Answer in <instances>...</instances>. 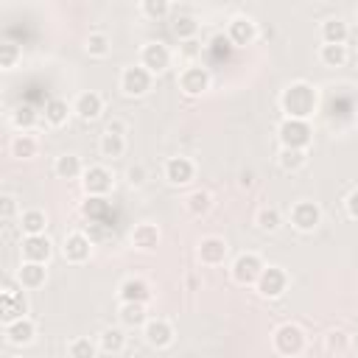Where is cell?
Segmentation results:
<instances>
[{"instance_id": "ee69618b", "label": "cell", "mask_w": 358, "mask_h": 358, "mask_svg": "<svg viewBox=\"0 0 358 358\" xmlns=\"http://www.w3.org/2000/svg\"><path fill=\"white\" fill-rule=\"evenodd\" d=\"M14 215H17V199L8 196V193L0 196V218H3V221H11Z\"/></svg>"}, {"instance_id": "1f68e13d", "label": "cell", "mask_w": 358, "mask_h": 358, "mask_svg": "<svg viewBox=\"0 0 358 358\" xmlns=\"http://www.w3.org/2000/svg\"><path fill=\"white\" fill-rule=\"evenodd\" d=\"M277 162H280L282 171L294 173V171H299V168L308 165V151H302V148H282L280 157H277Z\"/></svg>"}, {"instance_id": "7a4b0ae2", "label": "cell", "mask_w": 358, "mask_h": 358, "mask_svg": "<svg viewBox=\"0 0 358 358\" xmlns=\"http://www.w3.org/2000/svg\"><path fill=\"white\" fill-rule=\"evenodd\" d=\"M25 313H28V299H25L22 288H17V282L11 277H6L3 294H0V316H3V324H11V322L22 319Z\"/></svg>"}, {"instance_id": "d590c367", "label": "cell", "mask_w": 358, "mask_h": 358, "mask_svg": "<svg viewBox=\"0 0 358 358\" xmlns=\"http://www.w3.org/2000/svg\"><path fill=\"white\" fill-rule=\"evenodd\" d=\"M173 34H176L182 42L196 39V34H199V20L190 17V14H179V17L173 20Z\"/></svg>"}, {"instance_id": "5bb4252c", "label": "cell", "mask_w": 358, "mask_h": 358, "mask_svg": "<svg viewBox=\"0 0 358 358\" xmlns=\"http://www.w3.org/2000/svg\"><path fill=\"white\" fill-rule=\"evenodd\" d=\"M143 336H145V341L151 344V347H157V350H165V347H171L173 344V324L168 322V319H148L145 324H143Z\"/></svg>"}, {"instance_id": "f6af8a7d", "label": "cell", "mask_w": 358, "mask_h": 358, "mask_svg": "<svg viewBox=\"0 0 358 358\" xmlns=\"http://www.w3.org/2000/svg\"><path fill=\"white\" fill-rule=\"evenodd\" d=\"M126 176H129V185H131V187H140V185L145 182V168H143V165H131Z\"/></svg>"}, {"instance_id": "2e32d148", "label": "cell", "mask_w": 358, "mask_h": 358, "mask_svg": "<svg viewBox=\"0 0 358 358\" xmlns=\"http://www.w3.org/2000/svg\"><path fill=\"white\" fill-rule=\"evenodd\" d=\"M227 252H229V246H227V241L218 238V235L201 238V241H199V249H196V255H199V260H201L204 266H218V263H224Z\"/></svg>"}, {"instance_id": "4316f807", "label": "cell", "mask_w": 358, "mask_h": 358, "mask_svg": "<svg viewBox=\"0 0 358 358\" xmlns=\"http://www.w3.org/2000/svg\"><path fill=\"white\" fill-rule=\"evenodd\" d=\"M98 151L106 159H117L126 151V137L123 134H115V131H103L101 134V143H98Z\"/></svg>"}, {"instance_id": "52a82bcc", "label": "cell", "mask_w": 358, "mask_h": 358, "mask_svg": "<svg viewBox=\"0 0 358 358\" xmlns=\"http://www.w3.org/2000/svg\"><path fill=\"white\" fill-rule=\"evenodd\" d=\"M263 260H260V255H255V252H243V255H238L235 257V263H232V280L238 282V285H252V282H257V277L263 274Z\"/></svg>"}, {"instance_id": "ba28073f", "label": "cell", "mask_w": 358, "mask_h": 358, "mask_svg": "<svg viewBox=\"0 0 358 358\" xmlns=\"http://www.w3.org/2000/svg\"><path fill=\"white\" fill-rule=\"evenodd\" d=\"M255 285H257L260 296H266V299H277V296H282L285 288H288V274H285L280 266H266Z\"/></svg>"}, {"instance_id": "83f0119b", "label": "cell", "mask_w": 358, "mask_h": 358, "mask_svg": "<svg viewBox=\"0 0 358 358\" xmlns=\"http://www.w3.org/2000/svg\"><path fill=\"white\" fill-rule=\"evenodd\" d=\"M36 151H39V140H36L34 134H28V131L14 134V140H11V154H14L17 159H31V157H36Z\"/></svg>"}, {"instance_id": "681fc988", "label": "cell", "mask_w": 358, "mask_h": 358, "mask_svg": "<svg viewBox=\"0 0 358 358\" xmlns=\"http://www.w3.org/2000/svg\"><path fill=\"white\" fill-rule=\"evenodd\" d=\"M106 131H115V134H123V131H126V126H123V123H117V120H112V123L106 126Z\"/></svg>"}, {"instance_id": "9a60e30c", "label": "cell", "mask_w": 358, "mask_h": 358, "mask_svg": "<svg viewBox=\"0 0 358 358\" xmlns=\"http://www.w3.org/2000/svg\"><path fill=\"white\" fill-rule=\"evenodd\" d=\"M62 252H64V260H67V263H87L90 255H92V241H90L84 232H70V235L64 238Z\"/></svg>"}, {"instance_id": "f35d334b", "label": "cell", "mask_w": 358, "mask_h": 358, "mask_svg": "<svg viewBox=\"0 0 358 358\" xmlns=\"http://www.w3.org/2000/svg\"><path fill=\"white\" fill-rule=\"evenodd\" d=\"M280 224H282V215H280L277 207H260V210H257V227H260L263 232H277Z\"/></svg>"}, {"instance_id": "7c38bea8", "label": "cell", "mask_w": 358, "mask_h": 358, "mask_svg": "<svg viewBox=\"0 0 358 358\" xmlns=\"http://www.w3.org/2000/svg\"><path fill=\"white\" fill-rule=\"evenodd\" d=\"M291 224L299 229V232H313L319 224H322V210L316 201H296L291 207Z\"/></svg>"}, {"instance_id": "4fadbf2b", "label": "cell", "mask_w": 358, "mask_h": 358, "mask_svg": "<svg viewBox=\"0 0 358 358\" xmlns=\"http://www.w3.org/2000/svg\"><path fill=\"white\" fill-rule=\"evenodd\" d=\"M22 260L28 263H48L53 255V243L48 241V235H25L20 243Z\"/></svg>"}, {"instance_id": "ab89813d", "label": "cell", "mask_w": 358, "mask_h": 358, "mask_svg": "<svg viewBox=\"0 0 358 358\" xmlns=\"http://www.w3.org/2000/svg\"><path fill=\"white\" fill-rule=\"evenodd\" d=\"M140 11H143L148 20H162V17H168L171 3H168V0H143V3H140Z\"/></svg>"}, {"instance_id": "5b68a950", "label": "cell", "mask_w": 358, "mask_h": 358, "mask_svg": "<svg viewBox=\"0 0 358 358\" xmlns=\"http://www.w3.org/2000/svg\"><path fill=\"white\" fill-rule=\"evenodd\" d=\"M140 64H143L151 76L165 73V70L171 67V48H168L165 42H159V39L145 42L143 50H140Z\"/></svg>"}, {"instance_id": "6da1fadb", "label": "cell", "mask_w": 358, "mask_h": 358, "mask_svg": "<svg viewBox=\"0 0 358 358\" xmlns=\"http://www.w3.org/2000/svg\"><path fill=\"white\" fill-rule=\"evenodd\" d=\"M280 106H282L285 117L308 120V117L316 112V106H319V92H316V87L308 84V81H294L291 87L282 90Z\"/></svg>"}, {"instance_id": "d4e9b609", "label": "cell", "mask_w": 358, "mask_h": 358, "mask_svg": "<svg viewBox=\"0 0 358 358\" xmlns=\"http://www.w3.org/2000/svg\"><path fill=\"white\" fill-rule=\"evenodd\" d=\"M347 36H350V28H347V22L341 17H330V20L322 22V39H324V45H344Z\"/></svg>"}, {"instance_id": "44dd1931", "label": "cell", "mask_w": 358, "mask_h": 358, "mask_svg": "<svg viewBox=\"0 0 358 358\" xmlns=\"http://www.w3.org/2000/svg\"><path fill=\"white\" fill-rule=\"evenodd\" d=\"M34 336H36V324H34L28 316H22V319L6 324V338H8V344H14V347H25V344H31Z\"/></svg>"}, {"instance_id": "f546056e", "label": "cell", "mask_w": 358, "mask_h": 358, "mask_svg": "<svg viewBox=\"0 0 358 358\" xmlns=\"http://www.w3.org/2000/svg\"><path fill=\"white\" fill-rule=\"evenodd\" d=\"M120 322L126 327H143L148 322V313H145V305L143 302H123L120 305Z\"/></svg>"}, {"instance_id": "d6986e66", "label": "cell", "mask_w": 358, "mask_h": 358, "mask_svg": "<svg viewBox=\"0 0 358 358\" xmlns=\"http://www.w3.org/2000/svg\"><path fill=\"white\" fill-rule=\"evenodd\" d=\"M131 246H137L140 252H154L159 246V227L151 221H143L131 229Z\"/></svg>"}, {"instance_id": "8fae6325", "label": "cell", "mask_w": 358, "mask_h": 358, "mask_svg": "<svg viewBox=\"0 0 358 358\" xmlns=\"http://www.w3.org/2000/svg\"><path fill=\"white\" fill-rule=\"evenodd\" d=\"M81 185H84V193L87 196H106L112 190V171L103 168V165H90L81 176Z\"/></svg>"}, {"instance_id": "e0dca14e", "label": "cell", "mask_w": 358, "mask_h": 358, "mask_svg": "<svg viewBox=\"0 0 358 358\" xmlns=\"http://www.w3.org/2000/svg\"><path fill=\"white\" fill-rule=\"evenodd\" d=\"M196 176V165H193V159H187V157H171L168 162H165V179L171 182V185H187L190 179Z\"/></svg>"}, {"instance_id": "603a6c76", "label": "cell", "mask_w": 358, "mask_h": 358, "mask_svg": "<svg viewBox=\"0 0 358 358\" xmlns=\"http://www.w3.org/2000/svg\"><path fill=\"white\" fill-rule=\"evenodd\" d=\"M53 171H56L59 179H78V176H84L87 168H84L78 154H62V157H56Z\"/></svg>"}, {"instance_id": "b9f144b4", "label": "cell", "mask_w": 358, "mask_h": 358, "mask_svg": "<svg viewBox=\"0 0 358 358\" xmlns=\"http://www.w3.org/2000/svg\"><path fill=\"white\" fill-rule=\"evenodd\" d=\"M92 243H101V241H106L109 238V224H98V221H90L84 229H81Z\"/></svg>"}, {"instance_id": "c3c4849f", "label": "cell", "mask_w": 358, "mask_h": 358, "mask_svg": "<svg viewBox=\"0 0 358 358\" xmlns=\"http://www.w3.org/2000/svg\"><path fill=\"white\" fill-rule=\"evenodd\" d=\"M241 187H252V182H255V173L252 171H241Z\"/></svg>"}, {"instance_id": "f907efd6", "label": "cell", "mask_w": 358, "mask_h": 358, "mask_svg": "<svg viewBox=\"0 0 358 358\" xmlns=\"http://www.w3.org/2000/svg\"><path fill=\"white\" fill-rule=\"evenodd\" d=\"M355 126H358V106H355Z\"/></svg>"}, {"instance_id": "3957f363", "label": "cell", "mask_w": 358, "mask_h": 358, "mask_svg": "<svg viewBox=\"0 0 358 358\" xmlns=\"http://www.w3.org/2000/svg\"><path fill=\"white\" fill-rule=\"evenodd\" d=\"M277 134H280L282 148H302V151H305V148L310 145V140H313L310 123H308V120H294V117H285V120L280 123Z\"/></svg>"}, {"instance_id": "ffe728a7", "label": "cell", "mask_w": 358, "mask_h": 358, "mask_svg": "<svg viewBox=\"0 0 358 358\" xmlns=\"http://www.w3.org/2000/svg\"><path fill=\"white\" fill-rule=\"evenodd\" d=\"M73 112H76L81 120H95V117L103 112V98H101L98 92L87 90V92H81V95L76 98V103H73Z\"/></svg>"}, {"instance_id": "ac0fdd59", "label": "cell", "mask_w": 358, "mask_h": 358, "mask_svg": "<svg viewBox=\"0 0 358 358\" xmlns=\"http://www.w3.org/2000/svg\"><path fill=\"white\" fill-rule=\"evenodd\" d=\"M45 280H48V268H45V263H28V260H25V263L17 268V282H20V288H25V291H36V288H42Z\"/></svg>"}, {"instance_id": "30bf717a", "label": "cell", "mask_w": 358, "mask_h": 358, "mask_svg": "<svg viewBox=\"0 0 358 358\" xmlns=\"http://www.w3.org/2000/svg\"><path fill=\"white\" fill-rule=\"evenodd\" d=\"M179 90L190 98L201 95L204 90H210V70L207 67H199V64H190L179 73Z\"/></svg>"}, {"instance_id": "836d02e7", "label": "cell", "mask_w": 358, "mask_h": 358, "mask_svg": "<svg viewBox=\"0 0 358 358\" xmlns=\"http://www.w3.org/2000/svg\"><path fill=\"white\" fill-rule=\"evenodd\" d=\"M185 207H187V213L190 215H207L210 210H213V196L207 193V190H193L187 199H185Z\"/></svg>"}, {"instance_id": "74e56055", "label": "cell", "mask_w": 358, "mask_h": 358, "mask_svg": "<svg viewBox=\"0 0 358 358\" xmlns=\"http://www.w3.org/2000/svg\"><path fill=\"white\" fill-rule=\"evenodd\" d=\"M84 50H87L90 56H95V59H103V56L109 53V36L101 34V31H92V34L87 36V42H84Z\"/></svg>"}, {"instance_id": "cb8c5ba5", "label": "cell", "mask_w": 358, "mask_h": 358, "mask_svg": "<svg viewBox=\"0 0 358 358\" xmlns=\"http://www.w3.org/2000/svg\"><path fill=\"white\" fill-rule=\"evenodd\" d=\"M126 347V333L120 327H103L98 336V350L106 355H117Z\"/></svg>"}, {"instance_id": "4dcf8cb0", "label": "cell", "mask_w": 358, "mask_h": 358, "mask_svg": "<svg viewBox=\"0 0 358 358\" xmlns=\"http://www.w3.org/2000/svg\"><path fill=\"white\" fill-rule=\"evenodd\" d=\"M20 227L25 235H45V227H48V215L42 210H25L20 215Z\"/></svg>"}, {"instance_id": "484cf974", "label": "cell", "mask_w": 358, "mask_h": 358, "mask_svg": "<svg viewBox=\"0 0 358 358\" xmlns=\"http://www.w3.org/2000/svg\"><path fill=\"white\" fill-rule=\"evenodd\" d=\"M42 112H45V123L48 126H64L70 112H73V106H67V101H62V98H50Z\"/></svg>"}, {"instance_id": "816d5d0a", "label": "cell", "mask_w": 358, "mask_h": 358, "mask_svg": "<svg viewBox=\"0 0 358 358\" xmlns=\"http://www.w3.org/2000/svg\"><path fill=\"white\" fill-rule=\"evenodd\" d=\"M8 358H22V355H8Z\"/></svg>"}, {"instance_id": "9c48e42d", "label": "cell", "mask_w": 358, "mask_h": 358, "mask_svg": "<svg viewBox=\"0 0 358 358\" xmlns=\"http://www.w3.org/2000/svg\"><path fill=\"white\" fill-rule=\"evenodd\" d=\"M227 39H229L232 45H238V48L252 45V42L257 39V22H255L252 17H246V14L232 17L229 25H227Z\"/></svg>"}, {"instance_id": "8992f818", "label": "cell", "mask_w": 358, "mask_h": 358, "mask_svg": "<svg viewBox=\"0 0 358 358\" xmlns=\"http://www.w3.org/2000/svg\"><path fill=\"white\" fill-rule=\"evenodd\" d=\"M151 73L143 67V64H131V67H126L123 73H120V90H123V95H129V98H143L148 90H151Z\"/></svg>"}, {"instance_id": "7bdbcfd3", "label": "cell", "mask_w": 358, "mask_h": 358, "mask_svg": "<svg viewBox=\"0 0 358 358\" xmlns=\"http://www.w3.org/2000/svg\"><path fill=\"white\" fill-rule=\"evenodd\" d=\"M347 344H350V336L344 330H330L327 333V350L341 352V350H347Z\"/></svg>"}, {"instance_id": "e575fe53", "label": "cell", "mask_w": 358, "mask_h": 358, "mask_svg": "<svg viewBox=\"0 0 358 358\" xmlns=\"http://www.w3.org/2000/svg\"><path fill=\"white\" fill-rule=\"evenodd\" d=\"M347 56H350L347 45H322V50H319V59L324 67H341L347 62Z\"/></svg>"}, {"instance_id": "8d00e7d4", "label": "cell", "mask_w": 358, "mask_h": 358, "mask_svg": "<svg viewBox=\"0 0 358 358\" xmlns=\"http://www.w3.org/2000/svg\"><path fill=\"white\" fill-rule=\"evenodd\" d=\"M67 352H70V358H95L98 355V344L92 338H87V336H78V338L70 341Z\"/></svg>"}, {"instance_id": "f1b7e54d", "label": "cell", "mask_w": 358, "mask_h": 358, "mask_svg": "<svg viewBox=\"0 0 358 358\" xmlns=\"http://www.w3.org/2000/svg\"><path fill=\"white\" fill-rule=\"evenodd\" d=\"M81 213L90 218V221H98V224H109V201L101 199V196H87V201L81 204ZM112 227V224H109Z\"/></svg>"}, {"instance_id": "bcb514c9", "label": "cell", "mask_w": 358, "mask_h": 358, "mask_svg": "<svg viewBox=\"0 0 358 358\" xmlns=\"http://www.w3.org/2000/svg\"><path fill=\"white\" fill-rule=\"evenodd\" d=\"M179 50H182V56H187V59H193V56H196V53L201 50V45H199L196 39H187V42H182V48H179Z\"/></svg>"}, {"instance_id": "7dc6e473", "label": "cell", "mask_w": 358, "mask_h": 358, "mask_svg": "<svg viewBox=\"0 0 358 358\" xmlns=\"http://www.w3.org/2000/svg\"><path fill=\"white\" fill-rule=\"evenodd\" d=\"M347 213H350V218H355V221H358V187L347 196Z\"/></svg>"}, {"instance_id": "277c9868", "label": "cell", "mask_w": 358, "mask_h": 358, "mask_svg": "<svg viewBox=\"0 0 358 358\" xmlns=\"http://www.w3.org/2000/svg\"><path fill=\"white\" fill-rule=\"evenodd\" d=\"M271 338H274V350L280 355H299L305 350V330L299 324H294V322L280 324Z\"/></svg>"}, {"instance_id": "60d3db41", "label": "cell", "mask_w": 358, "mask_h": 358, "mask_svg": "<svg viewBox=\"0 0 358 358\" xmlns=\"http://www.w3.org/2000/svg\"><path fill=\"white\" fill-rule=\"evenodd\" d=\"M20 56H22L20 45H14V42H3V45H0V67H3V70H11V67L20 62Z\"/></svg>"}, {"instance_id": "d6a6232c", "label": "cell", "mask_w": 358, "mask_h": 358, "mask_svg": "<svg viewBox=\"0 0 358 358\" xmlns=\"http://www.w3.org/2000/svg\"><path fill=\"white\" fill-rule=\"evenodd\" d=\"M39 120V112L31 106V103H20L14 112H11V123L20 129V131H31Z\"/></svg>"}, {"instance_id": "7402d4cb", "label": "cell", "mask_w": 358, "mask_h": 358, "mask_svg": "<svg viewBox=\"0 0 358 358\" xmlns=\"http://www.w3.org/2000/svg\"><path fill=\"white\" fill-rule=\"evenodd\" d=\"M120 299L123 302H143L145 305L151 299V288H148V282L143 277H129V280L120 282Z\"/></svg>"}]
</instances>
